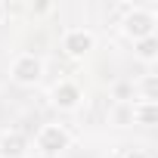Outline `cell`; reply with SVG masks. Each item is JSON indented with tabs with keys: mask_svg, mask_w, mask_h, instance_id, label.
Wrapping results in <instances>:
<instances>
[{
	"mask_svg": "<svg viewBox=\"0 0 158 158\" xmlns=\"http://www.w3.org/2000/svg\"><path fill=\"white\" fill-rule=\"evenodd\" d=\"M130 115H133L136 127H155L158 124V102L136 99V102H130Z\"/></svg>",
	"mask_w": 158,
	"mask_h": 158,
	"instance_id": "obj_7",
	"label": "cell"
},
{
	"mask_svg": "<svg viewBox=\"0 0 158 158\" xmlns=\"http://www.w3.org/2000/svg\"><path fill=\"white\" fill-rule=\"evenodd\" d=\"M68 146H71V133H68L65 124H56V121L40 124L37 133H34V143H31V149L44 158H59Z\"/></svg>",
	"mask_w": 158,
	"mask_h": 158,
	"instance_id": "obj_2",
	"label": "cell"
},
{
	"mask_svg": "<svg viewBox=\"0 0 158 158\" xmlns=\"http://www.w3.org/2000/svg\"><path fill=\"white\" fill-rule=\"evenodd\" d=\"M44 71H47V62L37 53H19L10 65V81L19 87H37Z\"/></svg>",
	"mask_w": 158,
	"mask_h": 158,
	"instance_id": "obj_3",
	"label": "cell"
},
{
	"mask_svg": "<svg viewBox=\"0 0 158 158\" xmlns=\"http://www.w3.org/2000/svg\"><path fill=\"white\" fill-rule=\"evenodd\" d=\"M50 106L59 112H77L84 106V87L71 77H62L50 87Z\"/></svg>",
	"mask_w": 158,
	"mask_h": 158,
	"instance_id": "obj_5",
	"label": "cell"
},
{
	"mask_svg": "<svg viewBox=\"0 0 158 158\" xmlns=\"http://www.w3.org/2000/svg\"><path fill=\"white\" fill-rule=\"evenodd\" d=\"M106 121H109L112 127H118V130H124V127H133L130 106H115V102H112V109L106 112Z\"/></svg>",
	"mask_w": 158,
	"mask_h": 158,
	"instance_id": "obj_11",
	"label": "cell"
},
{
	"mask_svg": "<svg viewBox=\"0 0 158 158\" xmlns=\"http://www.w3.org/2000/svg\"><path fill=\"white\" fill-rule=\"evenodd\" d=\"M133 56L143 65H155L158 62V34L155 37H146V40H136L133 44Z\"/></svg>",
	"mask_w": 158,
	"mask_h": 158,
	"instance_id": "obj_8",
	"label": "cell"
},
{
	"mask_svg": "<svg viewBox=\"0 0 158 158\" xmlns=\"http://www.w3.org/2000/svg\"><path fill=\"white\" fill-rule=\"evenodd\" d=\"M62 53L68 59H84L96 50V34L87 28V25H74V28H65L62 31V40H59Z\"/></svg>",
	"mask_w": 158,
	"mask_h": 158,
	"instance_id": "obj_4",
	"label": "cell"
},
{
	"mask_svg": "<svg viewBox=\"0 0 158 158\" xmlns=\"http://www.w3.org/2000/svg\"><path fill=\"white\" fill-rule=\"evenodd\" d=\"M133 90H136V99H146V102H155L158 99V74H143L139 81H133Z\"/></svg>",
	"mask_w": 158,
	"mask_h": 158,
	"instance_id": "obj_9",
	"label": "cell"
},
{
	"mask_svg": "<svg viewBox=\"0 0 158 158\" xmlns=\"http://www.w3.org/2000/svg\"><path fill=\"white\" fill-rule=\"evenodd\" d=\"M109 96H112V102H115V106H130V102H136L133 81H115V84L109 87Z\"/></svg>",
	"mask_w": 158,
	"mask_h": 158,
	"instance_id": "obj_10",
	"label": "cell"
},
{
	"mask_svg": "<svg viewBox=\"0 0 158 158\" xmlns=\"http://www.w3.org/2000/svg\"><path fill=\"white\" fill-rule=\"evenodd\" d=\"M10 16V10H6V3H0V25H3V19Z\"/></svg>",
	"mask_w": 158,
	"mask_h": 158,
	"instance_id": "obj_14",
	"label": "cell"
},
{
	"mask_svg": "<svg viewBox=\"0 0 158 158\" xmlns=\"http://www.w3.org/2000/svg\"><path fill=\"white\" fill-rule=\"evenodd\" d=\"M118 28H121V34H124L130 44H136V40L155 37L158 16H155V10H149V6H133V3H130V10L118 19Z\"/></svg>",
	"mask_w": 158,
	"mask_h": 158,
	"instance_id": "obj_1",
	"label": "cell"
},
{
	"mask_svg": "<svg viewBox=\"0 0 158 158\" xmlns=\"http://www.w3.org/2000/svg\"><path fill=\"white\" fill-rule=\"evenodd\" d=\"M31 139L22 130H6L0 133V158H28Z\"/></svg>",
	"mask_w": 158,
	"mask_h": 158,
	"instance_id": "obj_6",
	"label": "cell"
},
{
	"mask_svg": "<svg viewBox=\"0 0 158 158\" xmlns=\"http://www.w3.org/2000/svg\"><path fill=\"white\" fill-rule=\"evenodd\" d=\"M47 13H53L50 3H37V6H31V16H47Z\"/></svg>",
	"mask_w": 158,
	"mask_h": 158,
	"instance_id": "obj_13",
	"label": "cell"
},
{
	"mask_svg": "<svg viewBox=\"0 0 158 158\" xmlns=\"http://www.w3.org/2000/svg\"><path fill=\"white\" fill-rule=\"evenodd\" d=\"M118 158H152L143 146H127V149H121L118 152Z\"/></svg>",
	"mask_w": 158,
	"mask_h": 158,
	"instance_id": "obj_12",
	"label": "cell"
}]
</instances>
